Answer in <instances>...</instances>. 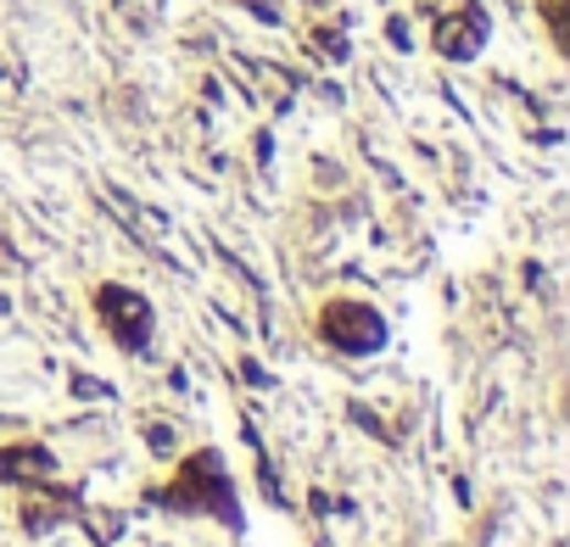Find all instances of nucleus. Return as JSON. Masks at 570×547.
<instances>
[{"mask_svg": "<svg viewBox=\"0 0 570 547\" xmlns=\"http://www.w3.org/2000/svg\"><path fill=\"white\" fill-rule=\"evenodd\" d=\"M157 503H174V508H213L218 503V514L235 525V503H229V486H224V470H218L213 452H196L180 470V481L169 492H157Z\"/></svg>", "mask_w": 570, "mask_h": 547, "instance_id": "1", "label": "nucleus"}, {"mask_svg": "<svg viewBox=\"0 0 570 547\" xmlns=\"http://www.w3.org/2000/svg\"><path fill=\"white\" fill-rule=\"evenodd\" d=\"M324 335H331L336 346H347V352H375L386 341V324L364 302H336L331 313H324Z\"/></svg>", "mask_w": 570, "mask_h": 547, "instance_id": "2", "label": "nucleus"}, {"mask_svg": "<svg viewBox=\"0 0 570 547\" xmlns=\"http://www.w3.org/2000/svg\"><path fill=\"white\" fill-rule=\"evenodd\" d=\"M101 313H107V324H112L135 352H146V341H151V313H146V302H140L135 291L107 286V291H101Z\"/></svg>", "mask_w": 570, "mask_h": 547, "instance_id": "3", "label": "nucleus"}, {"mask_svg": "<svg viewBox=\"0 0 570 547\" xmlns=\"http://www.w3.org/2000/svg\"><path fill=\"white\" fill-rule=\"evenodd\" d=\"M481 34H486V18L481 12H459V18L437 23V51L442 56H470L481 45Z\"/></svg>", "mask_w": 570, "mask_h": 547, "instance_id": "4", "label": "nucleus"}, {"mask_svg": "<svg viewBox=\"0 0 570 547\" xmlns=\"http://www.w3.org/2000/svg\"><path fill=\"white\" fill-rule=\"evenodd\" d=\"M0 475L7 481H34V475H51V459L45 452H34V447H18V452H0Z\"/></svg>", "mask_w": 570, "mask_h": 547, "instance_id": "5", "label": "nucleus"}]
</instances>
